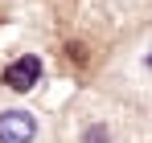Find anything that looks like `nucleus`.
<instances>
[{
	"label": "nucleus",
	"mask_w": 152,
	"mask_h": 143,
	"mask_svg": "<svg viewBox=\"0 0 152 143\" xmlns=\"http://www.w3.org/2000/svg\"><path fill=\"white\" fill-rule=\"evenodd\" d=\"M41 82V57L37 53H25V57H17L8 70H4V86L8 90H17V94H25Z\"/></svg>",
	"instance_id": "nucleus-1"
},
{
	"label": "nucleus",
	"mask_w": 152,
	"mask_h": 143,
	"mask_svg": "<svg viewBox=\"0 0 152 143\" xmlns=\"http://www.w3.org/2000/svg\"><path fill=\"white\" fill-rule=\"evenodd\" d=\"M82 143H111V131H107L103 123H95V127L82 131Z\"/></svg>",
	"instance_id": "nucleus-3"
},
{
	"label": "nucleus",
	"mask_w": 152,
	"mask_h": 143,
	"mask_svg": "<svg viewBox=\"0 0 152 143\" xmlns=\"http://www.w3.org/2000/svg\"><path fill=\"white\" fill-rule=\"evenodd\" d=\"M37 119L29 110H4L0 115V143H33Z\"/></svg>",
	"instance_id": "nucleus-2"
}]
</instances>
